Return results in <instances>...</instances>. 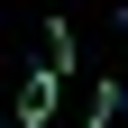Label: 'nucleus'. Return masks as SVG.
Masks as SVG:
<instances>
[{"label":"nucleus","instance_id":"2","mask_svg":"<svg viewBox=\"0 0 128 128\" xmlns=\"http://www.w3.org/2000/svg\"><path fill=\"white\" fill-rule=\"evenodd\" d=\"M110 119H128V82H101L92 92V128H110Z\"/></svg>","mask_w":128,"mask_h":128},{"label":"nucleus","instance_id":"1","mask_svg":"<svg viewBox=\"0 0 128 128\" xmlns=\"http://www.w3.org/2000/svg\"><path fill=\"white\" fill-rule=\"evenodd\" d=\"M55 101H64V73H55V64H37V73L18 82V128H46V119H55Z\"/></svg>","mask_w":128,"mask_h":128},{"label":"nucleus","instance_id":"3","mask_svg":"<svg viewBox=\"0 0 128 128\" xmlns=\"http://www.w3.org/2000/svg\"><path fill=\"white\" fill-rule=\"evenodd\" d=\"M9 128H18V119H9Z\"/></svg>","mask_w":128,"mask_h":128}]
</instances>
